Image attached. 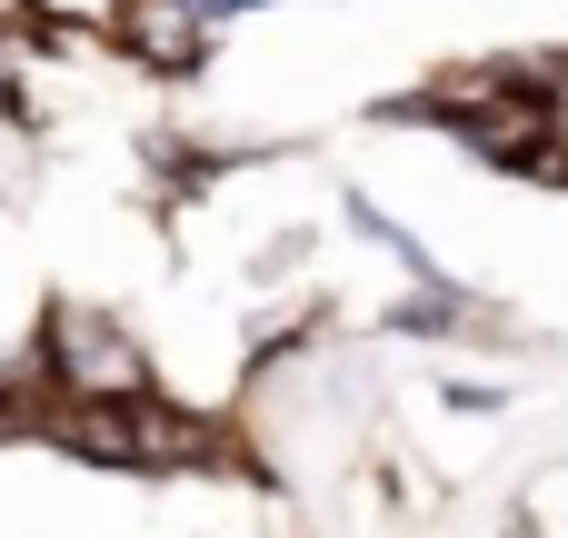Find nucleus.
<instances>
[{
    "mask_svg": "<svg viewBox=\"0 0 568 538\" xmlns=\"http://www.w3.org/2000/svg\"><path fill=\"white\" fill-rule=\"evenodd\" d=\"M30 389H40V419L50 409H120V399L160 389V349L100 300H50V319L30 339Z\"/></svg>",
    "mask_w": 568,
    "mask_h": 538,
    "instance_id": "1",
    "label": "nucleus"
},
{
    "mask_svg": "<svg viewBox=\"0 0 568 538\" xmlns=\"http://www.w3.org/2000/svg\"><path fill=\"white\" fill-rule=\"evenodd\" d=\"M110 50H120L130 70H150V80H200L210 50H220V30H210L190 0H130V10L110 20Z\"/></svg>",
    "mask_w": 568,
    "mask_h": 538,
    "instance_id": "2",
    "label": "nucleus"
},
{
    "mask_svg": "<svg viewBox=\"0 0 568 538\" xmlns=\"http://www.w3.org/2000/svg\"><path fill=\"white\" fill-rule=\"evenodd\" d=\"M20 10H30L40 40H110V20H120L130 0H20Z\"/></svg>",
    "mask_w": 568,
    "mask_h": 538,
    "instance_id": "3",
    "label": "nucleus"
},
{
    "mask_svg": "<svg viewBox=\"0 0 568 538\" xmlns=\"http://www.w3.org/2000/svg\"><path fill=\"white\" fill-rule=\"evenodd\" d=\"M10 20H30V10H20V0H0V30H10Z\"/></svg>",
    "mask_w": 568,
    "mask_h": 538,
    "instance_id": "4",
    "label": "nucleus"
}]
</instances>
